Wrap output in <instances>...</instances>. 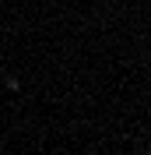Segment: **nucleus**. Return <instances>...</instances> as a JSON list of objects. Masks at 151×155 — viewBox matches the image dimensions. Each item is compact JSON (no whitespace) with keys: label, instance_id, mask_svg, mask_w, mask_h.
Wrapping results in <instances>:
<instances>
[{"label":"nucleus","instance_id":"f257e3e1","mask_svg":"<svg viewBox=\"0 0 151 155\" xmlns=\"http://www.w3.org/2000/svg\"><path fill=\"white\" fill-rule=\"evenodd\" d=\"M148 155H151V152H148Z\"/></svg>","mask_w":151,"mask_h":155}]
</instances>
